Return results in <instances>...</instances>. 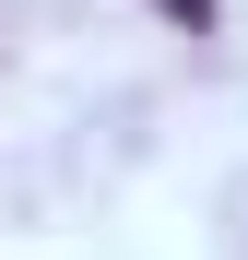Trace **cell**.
<instances>
[{
	"instance_id": "6da1fadb",
	"label": "cell",
	"mask_w": 248,
	"mask_h": 260,
	"mask_svg": "<svg viewBox=\"0 0 248 260\" xmlns=\"http://www.w3.org/2000/svg\"><path fill=\"white\" fill-rule=\"evenodd\" d=\"M154 12H165V24H189V36H201V24H213V0H154Z\"/></svg>"
}]
</instances>
